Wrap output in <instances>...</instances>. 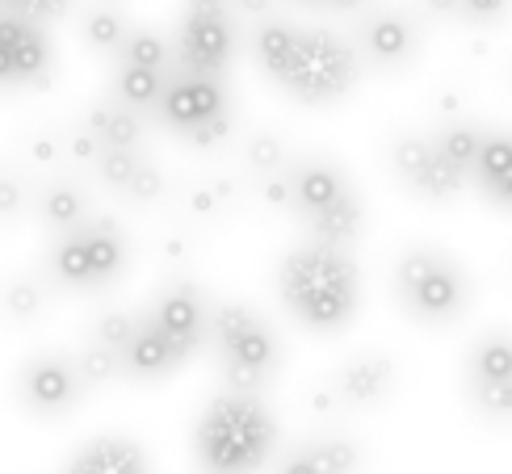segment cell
<instances>
[{
  "instance_id": "obj_3",
  "label": "cell",
  "mask_w": 512,
  "mask_h": 474,
  "mask_svg": "<svg viewBox=\"0 0 512 474\" xmlns=\"http://www.w3.org/2000/svg\"><path fill=\"white\" fill-rule=\"evenodd\" d=\"M475 298L471 273L458 256L433 244H412L395 256V303L424 328H450Z\"/></svg>"
},
{
  "instance_id": "obj_10",
  "label": "cell",
  "mask_w": 512,
  "mask_h": 474,
  "mask_svg": "<svg viewBox=\"0 0 512 474\" xmlns=\"http://www.w3.org/2000/svg\"><path fill=\"white\" fill-rule=\"evenodd\" d=\"M156 114L173 126L177 135L194 139L202 126H210L215 118L227 114V89H223V80H215V76H194V72L177 68V63H168Z\"/></svg>"
},
{
  "instance_id": "obj_40",
  "label": "cell",
  "mask_w": 512,
  "mask_h": 474,
  "mask_svg": "<svg viewBox=\"0 0 512 474\" xmlns=\"http://www.w3.org/2000/svg\"><path fill=\"white\" fill-rule=\"evenodd\" d=\"M420 9L437 17V21H454L458 17V0H420Z\"/></svg>"
},
{
  "instance_id": "obj_32",
  "label": "cell",
  "mask_w": 512,
  "mask_h": 474,
  "mask_svg": "<svg viewBox=\"0 0 512 474\" xmlns=\"http://www.w3.org/2000/svg\"><path fill=\"white\" fill-rule=\"evenodd\" d=\"M147 164V156L143 152H105L101 147V156H97V177L110 185V189H118V193H126V185L135 181V172Z\"/></svg>"
},
{
  "instance_id": "obj_9",
  "label": "cell",
  "mask_w": 512,
  "mask_h": 474,
  "mask_svg": "<svg viewBox=\"0 0 512 474\" xmlns=\"http://www.w3.org/2000/svg\"><path fill=\"white\" fill-rule=\"evenodd\" d=\"M424 42L420 17L395 5H374L366 9L357 26V55L361 63H370L374 72H403L412 68Z\"/></svg>"
},
{
  "instance_id": "obj_28",
  "label": "cell",
  "mask_w": 512,
  "mask_h": 474,
  "mask_svg": "<svg viewBox=\"0 0 512 474\" xmlns=\"http://www.w3.org/2000/svg\"><path fill=\"white\" fill-rule=\"evenodd\" d=\"M244 160L248 168L256 172V177H277V172H286L290 168V147L282 135H273V131H256L248 143H244Z\"/></svg>"
},
{
  "instance_id": "obj_25",
  "label": "cell",
  "mask_w": 512,
  "mask_h": 474,
  "mask_svg": "<svg viewBox=\"0 0 512 474\" xmlns=\"http://www.w3.org/2000/svg\"><path fill=\"white\" fill-rule=\"evenodd\" d=\"M294 34H298V30L290 26V21H282V17H265L261 26H256V34H252V55H256V63H261L265 76L277 80V72L286 68L290 47H294Z\"/></svg>"
},
{
  "instance_id": "obj_6",
  "label": "cell",
  "mask_w": 512,
  "mask_h": 474,
  "mask_svg": "<svg viewBox=\"0 0 512 474\" xmlns=\"http://www.w3.org/2000/svg\"><path fill=\"white\" fill-rule=\"evenodd\" d=\"M361 76V55L349 38L332 30H298L286 68L277 72V84L303 105H332L349 97Z\"/></svg>"
},
{
  "instance_id": "obj_33",
  "label": "cell",
  "mask_w": 512,
  "mask_h": 474,
  "mask_svg": "<svg viewBox=\"0 0 512 474\" xmlns=\"http://www.w3.org/2000/svg\"><path fill=\"white\" fill-rule=\"evenodd\" d=\"M72 9V0H0V17H17V21H30V26H51L63 13Z\"/></svg>"
},
{
  "instance_id": "obj_21",
  "label": "cell",
  "mask_w": 512,
  "mask_h": 474,
  "mask_svg": "<svg viewBox=\"0 0 512 474\" xmlns=\"http://www.w3.org/2000/svg\"><path fill=\"white\" fill-rule=\"evenodd\" d=\"M466 382H512V332H483L466 353Z\"/></svg>"
},
{
  "instance_id": "obj_34",
  "label": "cell",
  "mask_w": 512,
  "mask_h": 474,
  "mask_svg": "<svg viewBox=\"0 0 512 474\" xmlns=\"http://www.w3.org/2000/svg\"><path fill=\"white\" fill-rule=\"evenodd\" d=\"M512 13V0H458V17L471 21L475 30H496Z\"/></svg>"
},
{
  "instance_id": "obj_5",
  "label": "cell",
  "mask_w": 512,
  "mask_h": 474,
  "mask_svg": "<svg viewBox=\"0 0 512 474\" xmlns=\"http://www.w3.org/2000/svg\"><path fill=\"white\" fill-rule=\"evenodd\" d=\"M206 340L215 344L227 391L236 395H261L277 374V365H282V344H277L273 328L240 303H219L210 311Z\"/></svg>"
},
{
  "instance_id": "obj_11",
  "label": "cell",
  "mask_w": 512,
  "mask_h": 474,
  "mask_svg": "<svg viewBox=\"0 0 512 474\" xmlns=\"http://www.w3.org/2000/svg\"><path fill=\"white\" fill-rule=\"evenodd\" d=\"M391 172L403 189H412V198L420 202H454L466 189V172H458L454 164H445L437 156V147L424 135H399L391 143Z\"/></svg>"
},
{
  "instance_id": "obj_39",
  "label": "cell",
  "mask_w": 512,
  "mask_h": 474,
  "mask_svg": "<svg viewBox=\"0 0 512 474\" xmlns=\"http://www.w3.org/2000/svg\"><path fill=\"white\" fill-rule=\"evenodd\" d=\"M227 9H236L240 17L265 21V17H273V0H227Z\"/></svg>"
},
{
  "instance_id": "obj_1",
  "label": "cell",
  "mask_w": 512,
  "mask_h": 474,
  "mask_svg": "<svg viewBox=\"0 0 512 474\" xmlns=\"http://www.w3.org/2000/svg\"><path fill=\"white\" fill-rule=\"evenodd\" d=\"M277 290L290 315L311 332H340L357 315L361 277L349 248H332L307 240L303 248L286 252L277 269Z\"/></svg>"
},
{
  "instance_id": "obj_27",
  "label": "cell",
  "mask_w": 512,
  "mask_h": 474,
  "mask_svg": "<svg viewBox=\"0 0 512 474\" xmlns=\"http://www.w3.org/2000/svg\"><path fill=\"white\" fill-rule=\"evenodd\" d=\"M84 42H89L93 51H105V55H118V47L126 42V34H131V26H126V17L110 5H97L89 17H84V26H80Z\"/></svg>"
},
{
  "instance_id": "obj_19",
  "label": "cell",
  "mask_w": 512,
  "mask_h": 474,
  "mask_svg": "<svg viewBox=\"0 0 512 474\" xmlns=\"http://www.w3.org/2000/svg\"><path fill=\"white\" fill-rule=\"evenodd\" d=\"M471 177L496 206L512 210V131H487L479 160L471 164Z\"/></svg>"
},
{
  "instance_id": "obj_41",
  "label": "cell",
  "mask_w": 512,
  "mask_h": 474,
  "mask_svg": "<svg viewBox=\"0 0 512 474\" xmlns=\"http://www.w3.org/2000/svg\"><path fill=\"white\" fill-rule=\"evenodd\" d=\"M298 5H319V9H332V13H361L366 0H298Z\"/></svg>"
},
{
  "instance_id": "obj_4",
  "label": "cell",
  "mask_w": 512,
  "mask_h": 474,
  "mask_svg": "<svg viewBox=\"0 0 512 474\" xmlns=\"http://www.w3.org/2000/svg\"><path fill=\"white\" fill-rule=\"evenodd\" d=\"M290 210L303 219L311 240L332 248H353L361 235V198L349 177L324 156L290 160Z\"/></svg>"
},
{
  "instance_id": "obj_12",
  "label": "cell",
  "mask_w": 512,
  "mask_h": 474,
  "mask_svg": "<svg viewBox=\"0 0 512 474\" xmlns=\"http://www.w3.org/2000/svg\"><path fill=\"white\" fill-rule=\"evenodd\" d=\"M143 323L173 344L181 361H189L206 344L210 307H206V298L194 282H168L160 290V298L152 303V311L143 315Z\"/></svg>"
},
{
  "instance_id": "obj_23",
  "label": "cell",
  "mask_w": 512,
  "mask_h": 474,
  "mask_svg": "<svg viewBox=\"0 0 512 474\" xmlns=\"http://www.w3.org/2000/svg\"><path fill=\"white\" fill-rule=\"evenodd\" d=\"M38 210H42V219H47V227H55L59 235L89 223V198H84V189L72 181H55V185L42 189Z\"/></svg>"
},
{
  "instance_id": "obj_14",
  "label": "cell",
  "mask_w": 512,
  "mask_h": 474,
  "mask_svg": "<svg viewBox=\"0 0 512 474\" xmlns=\"http://www.w3.org/2000/svg\"><path fill=\"white\" fill-rule=\"evenodd\" d=\"M47 30L17 17H0V89H34L51 80Z\"/></svg>"
},
{
  "instance_id": "obj_30",
  "label": "cell",
  "mask_w": 512,
  "mask_h": 474,
  "mask_svg": "<svg viewBox=\"0 0 512 474\" xmlns=\"http://www.w3.org/2000/svg\"><path fill=\"white\" fill-rule=\"evenodd\" d=\"M135 328H139V315L110 307V311H101V315H97V323H93V344H101V349H110V353H118V357H122V349L131 344Z\"/></svg>"
},
{
  "instance_id": "obj_16",
  "label": "cell",
  "mask_w": 512,
  "mask_h": 474,
  "mask_svg": "<svg viewBox=\"0 0 512 474\" xmlns=\"http://www.w3.org/2000/svg\"><path fill=\"white\" fill-rule=\"evenodd\" d=\"M361 449L349 437H311L294 445L273 474H357Z\"/></svg>"
},
{
  "instance_id": "obj_13",
  "label": "cell",
  "mask_w": 512,
  "mask_h": 474,
  "mask_svg": "<svg viewBox=\"0 0 512 474\" xmlns=\"http://www.w3.org/2000/svg\"><path fill=\"white\" fill-rule=\"evenodd\" d=\"M17 395L34 416H68L84 395V382L76 374L72 357L42 353L26 361V370L17 378Z\"/></svg>"
},
{
  "instance_id": "obj_2",
  "label": "cell",
  "mask_w": 512,
  "mask_h": 474,
  "mask_svg": "<svg viewBox=\"0 0 512 474\" xmlns=\"http://www.w3.org/2000/svg\"><path fill=\"white\" fill-rule=\"evenodd\" d=\"M273 441H277V424L261 395H236V391L210 399L194 433L202 474H256L269 462Z\"/></svg>"
},
{
  "instance_id": "obj_35",
  "label": "cell",
  "mask_w": 512,
  "mask_h": 474,
  "mask_svg": "<svg viewBox=\"0 0 512 474\" xmlns=\"http://www.w3.org/2000/svg\"><path fill=\"white\" fill-rule=\"evenodd\" d=\"M122 198H131L135 206H152V202H160V198H164V172H160L152 160H147V164L135 172V181L126 185Z\"/></svg>"
},
{
  "instance_id": "obj_36",
  "label": "cell",
  "mask_w": 512,
  "mask_h": 474,
  "mask_svg": "<svg viewBox=\"0 0 512 474\" xmlns=\"http://www.w3.org/2000/svg\"><path fill=\"white\" fill-rule=\"evenodd\" d=\"M5 311L13 319H34L42 311V290L34 282H13L5 286Z\"/></svg>"
},
{
  "instance_id": "obj_22",
  "label": "cell",
  "mask_w": 512,
  "mask_h": 474,
  "mask_svg": "<svg viewBox=\"0 0 512 474\" xmlns=\"http://www.w3.org/2000/svg\"><path fill=\"white\" fill-rule=\"evenodd\" d=\"M483 135H487V126H479V122H471V118H454V122H445L429 143L437 147V156H441L445 164H454L458 172H466V177H471V164L479 160Z\"/></svg>"
},
{
  "instance_id": "obj_29",
  "label": "cell",
  "mask_w": 512,
  "mask_h": 474,
  "mask_svg": "<svg viewBox=\"0 0 512 474\" xmlns=\"http://www.w3.org/2000/svg\"><path fill=\"white\" fill-rule=\"evenodd\" d=\"M466 399L483 420L512 424V382H466Z\"/></svg>"
},
{
  "instance_id": "obj_8",
  "label": "cell",
  "mask_w": 512,
  "mask_h": 474,
  "mask_svg": "<svg viewBox=\"0 0 512 474\" xmlns=\"http://www.w3.org/2000/svg\"><path fill=\"white\" fill-rule=\"evenodd\" d=\"M231 51H236V26H231L227 0H189L177 34V68L223 80Z\"/></svg>"
},
{
  "instance_id": "obj_31",
  "label": "cell",
  "mask_w": 512,
  "mask_h": 474,
  "mask_svg": "<svg viewBox=\"0 0 512 474\" xmlns=\"http://www.w3.org/2000/svg\"><path fill=\"white\" fill-rule=\"evenodd\" d=\"M76 361V374H80V382L84 386H105V382H114L118 374H122V361H118V353H110V349H101V344H84L80 349V357H72Z\"/></svg>"
},
{
  "instance_id": "obj_38",
  "label": "cell",
  "mask_w": 512,
  "mask_h": 474,
  "mask_svg": "<svg viewBox=\"0 0 512 474\" xmlns=\"http://www.w3.org/2000/svg\"><path fill=\"white\" fill-rule=\"evenodd\" d=\"M26 202V193H21V185L13 177H0V219L5 214H17V206Z\"/></svg>"
},
{
  "instance_id": "obj_17",
  "label": "cell",
  "mask_w": 512,
  "mask_h": 474,
  "mask_svg": "<svg viewBox=\"0 0 512 474\" xmlns=\"http://www.w3.org/2000/svg\"><path fill=\"white\" fill-rule=\"evenodd\" d=\"M63 474H152L143 445L126 437H97L89 445H80L68 458Z\"/></svg>"
},
{
  "instance_id": "obj_24",
  "label": "cell",
  "mask_w": 512,
  "mask_h": 474,
  "mask_svg": "<svg viewBox=\"0 0 512 474\" xmlns=\"http://www.w3.org/2000/svg\"><path fill=\"white\" fill-rule=\"evenodd\" d=\"M164 93V72H147V68H131V63H118L114 72V101L126 110H156Z\"/></svg>"
},
{
  "instance_id": "obj_37",
  "label": "cell",
  "mask_w": 512,
  "mask_h": 474,
  "mask_svg": "<svg viewBox=\"0 0 512 474\" xmlns=\"http://www.w3.org/2000/svg\"><path fill=\"white\" fill-rule=\"evenodd\" d=\"M261 198H265V206H273V210H290V168L277 172V177H265V181H261Z\"/></svg>"
},
{
  "instance_id": "obj_20",
  "label": "cell",
  "mask_w": 512,
  "mask_h": 474,
  "mask_svg": "<svg viewBox=\"0 0 512 474\" xmlns=\"http://www.w3.org/2000/svg\"><path fill=\"white\" fill-rule=\"evenodd\" d=\"M84 131H89L97 139V147H105V152H139L143 118L135 110H126V105H118V101H101V105H93Z\"/></svg>"
},
{
  "instance_id": "obj_26",
  "label": "cell",
  "mask_w": 512,
  "mask_h": 474,
  "mask_svg": "<svg viewBox=\"0 0 512 474\" xmlns=\"http://www.w3.org/2000/svg\"><path fill=\"white\" fill-rule=\"evenodd\" d=\"M118 63H131V68H147V72H168V63H173V51H168V42L152 30H131L126 42L118 47Z\"/></svg>"
},
{
  "instance_id": "obj_15",
  "label": "cell",
  "mask_w": 512,
  "mask_h": 474,
  "mask_svg": "<svg viewBox=\"0 0 512 474\" xmlns=\"http://www.w3.org/2000/svg\"><path fill=\"white\" fill-rule=\"evenodd\" d=\"M395 378L399 370L387 353H357L328 378V391L340 403V412H370L391 399Z\"/></svg>"
},
{
  "instance_id": "obj_18",
  "label": "cell",
  "mask_w": 512,
  "mask_h": 474,
  "mask_svg": "<svg viewBox=\"0 0 512 474\" xmlns=\"http://www.w3.org/2000/svg\"><path fill=\"white\" fill-rule=\"evenodd\" d=\"M122 374L126 378H135V382H156V378H168L173 370H181V357H177V349L168 344L164 336H156L152 328L143 323V315H139V328H135V336H131V344L122 349Z\"/></svg>"
},
{
  "instance_id": "obj_7",
  "label": "cell",
  "mask_w": 512,
  "mask_h": 474,
  "mask_svg": "<svg viewBox=\"0 0 512 474\" xmlns=\"http://www.w3.org/2000/svg\"><path fill=\"white\" fill-rule=\"evenodd\" d=\"M126 269V240L118 223L89 219L76 231L59 235L51 248V273L72 290H101Z\"/></svg>"
}]
</instances>
